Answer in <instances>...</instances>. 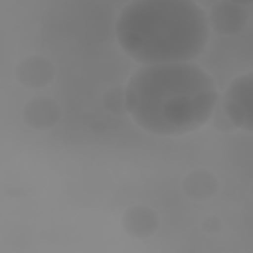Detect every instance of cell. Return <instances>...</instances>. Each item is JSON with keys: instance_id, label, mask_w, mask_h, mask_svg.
Here are the masks:
<instances>
[{"instance_id": "obj_2", "label": "cell", "mask_w": 253, "mask_h": 253, "mask_svg": "<svg viewBox=\"0 0 253 253\" xmlns=\"http://www.w3.org/2000/svg\"><path fill=\"white\" fill-rule=\"evenodd\" d=\"M121 49L142 65L196 61L210 40L206 10L194 0H132L115 22Z\"/></svg>"}, {"instance_id": "obj_4", "label": "cell", "mask_w": 253, "mask_h": 253, "mask_svg": "<svg viewBox=\"0 0 253 253\" xmlns=\"http://www.w3.org/2000/svg\"><path fill=\"white\" fill-rule=\"evenodd\" d=\"M210 28H213L219 34H237L247 24V8L235 2H215L210 6V12H206Z\"/></svg>"}, {"instance_id": "obj_5", "label": "cell", "mask_w": 253, "mask_h": 253, "mask_svg": "<svg viewBox=\"0 0 253 253\" xmlns=\"http://www.w3.org/2000/svg\"><path fill=\"white\" fill-rule=\"evenodd\" d=\"M16 79L30 89L45 87L53 79V65L49 59H45L42 55H30L18 63Z\"/></svg>"}, {"instance_id": "obj_3", "label": "cell", "mask_w": 253, "mask_h": 253, "mask_svg": "<svg viewBox=\"0 0 253 253\" xmlns=\"http://www.w3.org/2000/svg\"><path fill=\"white\" fill-rule=\"evenodd\" d=\"M251 87H253V75L243 73L231 81V85L223 93V101H221V109H223L225 117L229 119V123L243 130L253 128Z\"/></svg>"}, {"instance_id": "obj_6", "label": "cell", "mask_w": 253, "mask_h": 253, "mask_svg": "<svg viewBox=\"0 0 253 253\" xmlns=\"http://www.w3.org/2000/svg\"><path fill=\"white\" fill-rule=\"evenodd\" d=\"M158 227V215L146 206H134L123 215V229L132 237H148Z\"/></svg>"}, {"instance_id": "obj_1", "label": "cell", "mask_w": 253, "mask_h": 253, "mask_svg": "<svg viewBox=\"0 0 253 253\" xmlns=\"http://www.w3.org/2000/svg\"><path fill=\"white\" fill-rule=\"evenodd\" d=\"M217 103L213 77L194 61L142 65L123 91L125 111L142 130L158 136L200 130L213 117Z\"/></svg>"}, {"instance_id": "obj_7", "label": "cell", "mask_w": 253, "mask_h": 253, "mask_svg": "<svg viewBox=\"0 0 253 253\" xmlns=\"http://www.w3.org/2000/svg\"><path fill=\"white\" fill-rule=\"evenodd\" d=\"M59 119V107L51 99L38 97L24 109V121L34 128H51Z\"/></svg>"}, {"instance_id": "obj_8", "label": "cell", "mask_w": 253, "mask_h": 253, "mask_svg": "<svg viewBox=\"0 0 253 253\" xmlns=\"http://www.w3.org/2000/svg\"><path fill=\"white\" fill-rule=\"evenodd\" d=\"M184 190L192 198H210L215 192V180H213L211 172L196 170V172H190L186 176Z\"/></svg>"}]
</instances>
